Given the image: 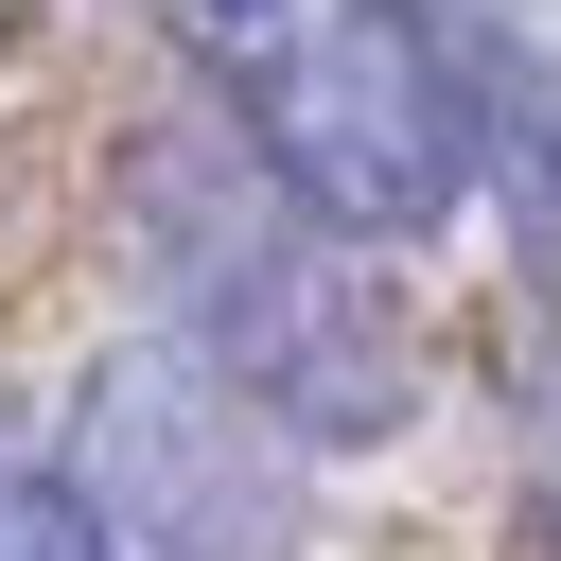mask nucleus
Returning a JSON list of instances; mask_svg holds the SVG:
<instances>
[{"instance_id":"f257e3e1","label":"nucleus","mask_w":561,"mask_h":561,"mask_svg":"<svg viewBox=\"0 0 561 561\" xmlns=\"http://www.w3.org/2000/svg\"><path fill=\"white\" fill-rule=\"evenodd\" d=\"M158 35L333 245H421L473 193V53L421 0H158Z\"/></svg>"},{"instance_id":"f03ea898","label":"nucleus","mask_w":561,"mask_h":561,"mask_svg":"<svg viewBox=\"0 0 561 561\" xmlns=\"http://www.w3.org/2000/svg\"><path fill=\"white\" fill-rule=\"evenodd\" d=\"M140 280H158V333L210 386H245L280 438H386L421 403L403 316L245 140H140Z\"/></svg>"},{"instance_id":"7ed1b4c3","label":"nucleus","mask_w":561,"mask_h":561,"mask_svg":"<svg viewBox=\"0 0 561 561\" xmlns=\"http://www.w3.org/2000/svg\"><path fill=\"white\" fill-rule=\"evenodd\" d=\"M53 456H70V491L105 508L123 561H298V543H316V473H298V438H280L245 386H210L175 333L88 351Z\"/></svg>"},{"instance_id":"20e7f679","label":"nucleus","mask_w":561,"mask_h":561,"mask_svg":"<svg viewBox=\"0 0 561 561\" xmlns=\"http://www.w3.org/2000/svg\"><path fill=\"white\" fill-rule=\"evenodd\" d=\"M473 175L508 193V263L561 316V53H491L473 70Z\"/></svg>"},{"instance_id":"39448f33","label":"nucleus","mask_w":561,"mask_h":561,"mask_svg":"<svg viewBox=\"0 0 561 561\" xmlns=\"http://www.w3.org/2000/svg\"><path fill=\"white\" fill-rule=\"evenodd\" d=\"M0 561H123V543H105V508L70 491V456H53V421H35V403H0Z\"/></svg>"},{"instance_id":"423d86ee","label":"nucleus","mask_w":561,"mask_h":561,"mask_svg":"<svg viewBox=\"0 0 561 561\" xmlns=\"http://www.w3.org/2000/svg\"><path fill=\"white\" fill-rule=\"evenodd\" d=\"M526 526H543V561H561V368H543V403H526Z\"/></svg>"}]
</instances>
